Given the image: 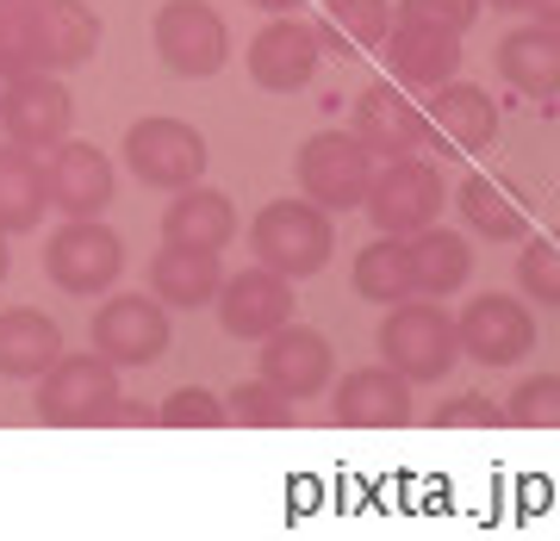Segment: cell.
Here are the masks:
<instances>
[{"instance_id":"cell-1","label":"cell","mask_w":560,"mask_h":541,"mask_svg":"<svg viewBox=\"0 0 560 541\" xmlns=\"http://www.w3.org/2000/svg\"><path fill=\"white\" fill-rule=\"evenodd\" d=\"M249 249H256L261 268H275L287 281H305V274H324V261L337 249V224L305 193L300 200H268L249 224Z\"/></svg>"},{"instance_id":"cell-2","label":"cell","mask_w":560,"mask_h":541,"mask_svg":"<svg viewBox=\"0 0 560 541\" xmlns=\"http://www.w3.org/2000/svg\"><path fill=\"white\" fill-rule=\"evenodd\" d=\"M381 361L393 367V374H405L411 386H436L460 361L455 318H448L436 299H423V293L399 299L381 324Z\"/></svg>"},{"instance_id":"cell-3","label":"cell","mask_w":560,"mask_h":541,"mask_svg":"<svg viewBox=\"0 0 560 541\" xmlns=\"http://www.w3.org/2000/svg\"><path fill=\"white\" fill-rule=\"evenodd\" d=\"M119 411V367L106 355H69L62 349L38 374V417L50 430H101Z\"/></svg>"},{"instance_id":"cell-4","label":"cell","mask_w":560,"mask_h":541,"mask_svg":"<svg viewBox=\"0 0 560 541\" xmlns=\"http://www.w3.org/2000/svg\"><path fill=\"white\" fill-rule=\"evenodd\" d=\"M374 150L355 138V131H318V138L300 143L293 156V175H300V193L324 212H355L368 200V180H374Z\"/></svg>"},{"instance_id":"cell-5","label":"cell","mask_w":560,"mask_h":541,"mask_svg":"<svg viewBox=\"0 0 560 541\" xmlns=\"http://www.w3.org/2000/svg\"><path fill=\"white\" fill-rule=\"evenodd\" d=\"M44 274L69 293V299H101L125 274V237L106 231L101 219H69L57 237L44 243Z\"/></svg>"},{"instance_id":"cell-6","label":"cell","mask_w":560,"mask_h":541,"mask_svg":"<svg viewBox=\"0 0 560 541\" xmlns=\"http://www.w3.org/2000/svg\"><path fill=\"white\" fill-rule=\"evenodd\" d=\"M442 175L423 156H386V168H374L368 180V219L381 237H418L442 219Z\"/></svg>"},{"instance_id":"cell-7","label":"cell","mask_w":560,"mask_h":541,"mask_svg":"<svg viewBox=\"0 0 560 541\" xmlns=\"http://www.w3.org/2000/svg\"><path fill=\"white\" fill-rule=\"evenodd\" d=\"M150 38H156L162 69L180 75V81L219 75L224 57H231V32H224L219 7H206V0H162Z\"/></svg>"},{"instance_id":"cell-8","label":"cell","mask_w":560,"mask_h":541,"mask_svg":"<svg viewBox=\"0 0 560 541\" xmlns=\"http://www.w3.org/2000/svg\"><path fill=\"white\" fill-rule=\"evenodd\" d=\"M175 342V318L156 293H113L94 311V355H106L113 367H150L168 355Z\"/></svg>"},{"instance_id":"cell-9","label":"cell","mask_w":560,"mask_h":541,"mask_svg":"<svg viewBox=\"0 0 560 541\" xmlns=\"http://www.w3.org/2000/svg\"><path fill=\"white\" fill-rule=\"evenodd\" d=\"M125 168L156 193H180L206 175V138L187 119H138L125 131Z\"/></svg>"},{"instance_id":"cell-10","label":"cell","mask_w":560,"mask_h":541,"mask_svg":"<svg viewBox=\"0 0 560 541\" xmlns=\"http://www.w3.org/2000/svg\"><path fill=\"white\" fill-rule=\"evenodd\" d=\"M460 355L480 361V367H517L529 349H536V311L517 293H480L455 318Z\"/></svg>"},{"instance_id":"cell-11","label":"cell","mask_w":560,"mask_h":541,"mask_svg":"<svg viewBox=\"0 0 560 541\" xmlns=\"http://www.w3.org/2000/svg\"><path fill=\"white\" fill-rule=\"evenodd\" d=\"M0 125L7 138L25 143V150H57L75 125V101H69V81L57 69H32V75H13L0 87Z\"/></svg>"},{"instance_id":"cell-12","label":"cell","mask_w":560,"mask_h":541,"mask_svg":"<svg viewBox=\"0 0 560 541\" xmlns=\"http://www.w3.org/2000/svg\"><path fill=\"white\" fill-rule=\"evenodd\" d=\"M293 311H300L293 281L275 274V268H261V261L243 268V274H231V281H219V324H224V337H237V342L275 337Z\"/></svg>"},{"instance_id":"cell-13","label":"cell","mask_w":560,"mask_h":541,"mask_svg":"<svg viewBox=\"0 0 560 541\" xmlns=\"http://www.w3.org/2000/svg\"><path fill=\"white\" fill-rule=\"evenodd\" d=\"M44 180H50V212L62 219H101L106 205H113V156H106L101 143H81V138H62L44 162Z\"/></svg>"},{"instance_id":"cell-14","label":"cell","mask_w":560,"mask_h":541,"mask_svg":"<svg viewBox=\"0 0 560 541\" xmlns=\"http://www.w3.org/2000/svg\"><path fill=\"white\" fill-rule=\"evenodd\" d=\"M261 380L280 386L287 399H318L324 386L337 380V349H330V337H318V330H305V324H280L275 337H261Z\"/></svg>"},{"instance_id":"cell-15","label":"cell","mask_w":560,"mask_h":541,"mask_svg":"<svg viewBox=\"0 0 560 541\" xmlns=\"http://www.w3.org/2000/svg\"><path fill=\"white\" fill-rule=\"evenodd\" d=\"M423 119H430V143H423V156H474L486 143L499 138V106L486 87L474 81H442L436 101L423 106Z\"/></svg>"},{"instance_id":"cell-16","label":"cell","mask_w":560,"mask_h":541,"mask_svg":"<svg viewBox=\"0 0 560 541\" xmlns=\"http://www.w3.org/2000/svg\"><path fill=\"white\" fill-rule=\"evenodd\" d=\"M349 131H355L381 162L386 156H423V143H430V119L405 101L399 81H374V87H361L355 113H349Z\"/></svg>"},{"instance_id":"cell-17","label":"cell","mask_w":560,"mask_h":541,"mask_svg":"<svg viewBox=\"0 0 560 541\" xmlns=\"http://www.w3.org/2000/svg\"><path fill=\"white\" fill-rule=\"evenodd\" d=\"M318 62H324L318 32L300 20H287V13L275 25H261L256 44H249V75H256L261 94H300V87H312Z\"/></svg>"},{"instance_id":"cell-18","label":"cell","mask_w":560,"mask_h":541,"mask_svg":"<svg viewBox=\"0 0 560 541\" xmlns=\"http://www.w3.org/2000/svg\"><path fill=\"white\" fill-rule=\"evenodd\" d=\"M337 423L342 430H405L418 399H411V380L393 374V367H355L349 380L337 386Z\"/></svg>"},{"instance_id":"cell-19","label":"cell","mask_w":560,"mask_h":541,"mask_svg":"<svg viewBox=\"0 0 560 541\" xmlns=\"http://www.w3.org/2000/svg\"><path fill=\"white\" fill-rule=\"evenodd\" d=\"M381 50H386V69H393L399 87H442V81H455V69H460V38L455 32H430V25L393 20Z\"/></svg>"},{"instance_id":"cell-20","label":"cell","mask_w":560,"mask_h":541,"mask_svg":"<svg viewBox=\"0 0 560 541\" xmlns=\"http://www.w3.org/2000/svg\"><path fill=\"white\" fill-rule=\"evenodd\" d=\"M499 75L529 94V101H555L560 94V32L555 25H517V32H504L499 38Z\"/></svg>"},{"instance_id":"cell-21","label":"cell","mask_w":560,"mask_h":541,"mask_svg":"<svg viewBox=\"0 0 560 541\" xmlns=\"http://www.w3.org/2000/svg\"><path fill=\"white\" fill-rule=\"evenodd\" d=\"M32 13H38V57L44 69H69L75 75L81 62H94L101 50V20H94V7L88 0H32Z\"/></svg>"},{"instance_id":"cell-22","label":"cell","mask_w":560,"mask_h":541,"mask_svg":"<svg viewBox=\"0 0 560 541\" xmlns=\"http://www.w3.org/2000/svg\"><path fill=\"white\" fill-rule=\"evenodd\" d=\"M219 249H180V243H162L156 261H150V293H156L168 311H200V305L219 299Z\"/></svg>"},{"instance_id":"cell-23","label":"cell","mask_w":560,"mask_h":541,"mask_svg":"<svg viewBox=\"0 0 560 541\" xmlns=\"http://www.w3.org/2000/svg\"><path fill=\"white\" fill-rule=\"evenodd\" d=\"M44 212H50V180H44V162L38 150H25V143H0V231L7 237H25V231H38Z\"/></svg>"},{"instance_id":"cell-24","label":"cell","mask_w":560,"mask_h":541,"mask_svg":"<svg viewBox=\"0 0 560 541\" xmlns=\"http://www.w3.org/2000/svg\"><path fill=\"white\" fill-rule=\"evenodd\" d=\"M237 237V205L224 200L219 187H180L175 205L162 212V243H180V249H224Z\"/></svg>"},{"instance_id":"cell-25","label":"cell","mask_w":560,"mask_h":541,"mask_svg":"<svg viewBox=\"0 0 560 541\" xmlns=\"http://www.w3.org/2000/svg\"><path fill=\"white\" fill-rule=\"evenodd\" d=\"M57 355H62L57 318H44L38 305H7L0 311V380H38Z\"/></svg>"},{"instance_id":"cell-26","label":"cell","mask_w":560,"mask_h":541,"mask_svg":"<svg viewBox=\"0 0 560 541\" xmlns=\"http://www.w3.org/2000/svg\"><path fill=\"white\" fill-rule=\"evenodd\" d=\"M455 205H460V219H467V231L486 237V243H523L529 237V212H523V200H511L492 175H467L460 180V193H455Z\"/></svg>"},{"instance_id":"cell-27","label":"cell","mask_w":560,"mask_h":541,"mask_svg":"<svg viewBox=\"0 0 560 541\" xmlns=\"http://www.w3.org/2000/svg\"><path fill=\"white\" fill-rule=\"evenodd\" d=\"M411 268H418V293L423 299H448V293H460L467 274H474V249H467L460 231L430 224V231L411 237Z\"/></svg>"},{"instance_id":"cell-28","label":"cell","mask_w":560,"mask_h":541,"mask_svg":"<svg viewBox=\"0 0 560 541\" xmlns=\"http://www.w3.org/2000/svg\"><path fill=\"white\" fill-rule=\"evenodd\" d=\"M355 293L374 305H399L418 293V268H411V237H381L361 243L355 256Z\"/></svg>"},{"instance_id":"cell-29","label":"cell","mask_w":560,"mask_h":541,"mask_svg":"<svg viewBox=\"0 0 560 541\" xmlns=\"http://www.w3.org/2000/svg\"><path fill=\"white\" fill-rule=\"evenodd\" d=\"M393 32V0H330V13L318 25L324 57L330 50H381Z\"/></svg>"},{"instance_id":"cell-30","label":"cell","mask_w":560,"mask_h":541,"mask_svg":"<svg viewBox=\"0 0 560 541\" xmlns=\"http://www.w3.org/2000/svg\"><path fill=\"white\" fill-rule=\"evenodd\" d=\"M44 69L38 57V13L32 0H0V81Z\"/></svg>"},{"instance_id":"cell-31","label":"cell","mask_w":560,"mask_h":541,"mask_svg":"<svg viewBox=\"0 0 560 541\" xmlns=\"http://www.w3.org/2000/svg\"><path fill=\"white\" fill-rule=\"evenodd\" d=\"M517 286H523V299L529 305L560 311V231H548V237H523Z\"/></svg>"},{"instance_id":"cell-32","label":"cell","mask_w":560,"mask_h":541,"mask_svg":"<svg viewBox=\"0 0 560 541\" xmlns=\"http://www.w3.org/2000/svg\"><path fill=\"white\" fill-rule=\"evenodd\" d=\"M224 417L243 423V430H287L293 423V399L268 380H243L224 392Z\"/></svg>"},{"instance_id":"cell-33","label":"cell","mask_w":560,"mask_h":541,"mask_svg":"<svg viewBox=\"0 0 560 541\" xmlns=\"http://www.w3.org/2000/svg\"><path fill=\"white\" fill-rule=\"evenodd\" d=\"M504 423L523 430H560V374H529L504 404Z\"/></svg>"},{"instance_id":"cell-34","label":"cell","mask_w":560,"mask_h":541,"mask_svg":"<svg viewBox=\"0 0 560 541\" xmlns=\"http://www.w3.org/2000/svg\"><path fill=\"white\" fill-rule=\"evenodd\" d=\"M156 423L162 430H219L224 423V399L206 392V386H180L156 404Z\"/></svg>"},{"instance_id":"cell-35","label":"cell","mask_w":560,"mask_h":541,"mask_svg":"<svg viewBox=\"0 0 560 541\" xmlns=\"http://www.w3.org/2000/svg\"><path fill=\"white\" fill-rule=\"evenodd\" d=\"M480 7H486V0H399V7H393V20L467 38V32H474V20H480Z\"/></svg>"},{"instance_id":"cell-36","label":"cell","mask_w":560,"mask_h":541,"mask_svg":"<svg viewBox=\"0 0 560 541\" xmlns=\"http://www.w3.org/2000/svg\"><path fill=\"white\" fill-rule=\"evenodd\" d=\"M504 423V411L486 392H460V399H448L436 411V430H499Z\"/></svg>"},{"instance_id":"cell-37","label":"cell","mask_w":560,"mask_h":541,"mask_svg":"<svg viewBox=\"0 0 560 541\" xmlns=\"http://www.w3.org/2000/svg\"><path fill=\"white\" fill-rule=\"evenodd\" d=\"M529 13H536L541 25H555V32H560V0H536V7H529Z\"/></svg>"},{"instance_id":"cell-38","label":"cell","mask_w":560,"mask_h":541,"mask_svg":"<svg viewBox=\"0 0 560 541\" xmlns=\"http://www.w3.org/2000/svg\"><path fill=\"white\" fill-rule=\"evenodd\" d=\"M249 7H261V13H300V0H249Z\"/></svg>"},{"instance_id":"cell-39","label":"cell","mask_w":560,"mask_h":541,"mask_svg":"<svg viewBox=\"0 0 560 541\" xmlns=\"http://www.w3.org/2000/svg\"><path fill=\"white\" fill-rule=\"evenodd\" d=\"M486 7H492V13H529L536 0H486Z\"/></svg>"},{"instance_id":"cell-40","label":"cell","mask_w":560,"mask_h":541,"mask_svg":"<svg viewBox=\"0 0 560 541\" xmlns=\"http://www.w3.org/2000/svg\"><path fill=\"white\" fill-rule=\"evenodd\" d=\"M7 268H13V256H7V231H0V281H7Z\"/></svg>"}]
</instances>
